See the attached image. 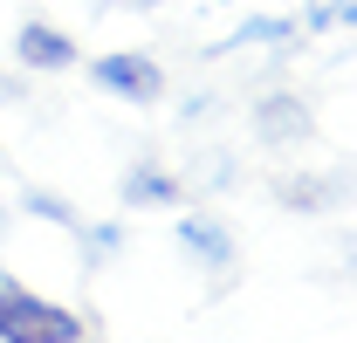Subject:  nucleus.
<instances>
[{"label":"nucleus","mask_w":357,"mask_h":343,"mask_svg":"<svg viewBox=\"0 0 357 343\" xmlns=\"http://www.w3.org/2000/svg\"><path fill=\"white\" fill-rule=\"evenodd\" d=\"M0 343H83V316L0 268Z\"/></svg>","instance_id":"obj_1"},{"label":"nucleus","mask_w":357,"mask_h":343,"mask_svg":"<svg viewBox=\"0 0 357 343\" xmlns=\"http://www.w3.org/2000/svg\"><path fill=\"white\" fill-rule=\"evenodd\" d=\"M89 83L103 89L110 103L144 110V103H158V96H165V69H158L144 48H103V55H89Z\"/></svg>","instance_id":"obj_2"},{"label":"nucleus","mask_w":357,"mask_h":343,"mask_svg":"<svg viewBox=\"0 0 357 343\" xmlns=\"http://www.w3.org/2000/svg\"><path fill=\"white\" fill-rule=\"evenodd\" d=\"M172 241H178V254L192 261V268H206V275H227L241 261V241H234V227L220 213H178Z\"/></svg>","instance_id":"obj_3"},{"label":"nucleus","mask_w":357,"mask_h":343,"mask_svg":"<svg viewBox=\"0 0 357 343\" xmlns=\"http://www.w3.org/2000/svg\"><path fill=\"white\" fill-rule=\"evenodd\" d=\"M14 62L35 69V76H69L83 62V48H76L69 28H55V21H21L14 28Z\"/></svg>","instance_id":"obj_4"},{"label":"nucleus","mask_w":357,"mask_h":343,"mask_svg":"<svg viewBox=\"0 0 357 343\" xmlns=\"http://www.w3.org/2000/svg\"><path fill=\"white\" fill-rule=\"evenodd\" d=\"M248 130L261 137L268 151H289V144H303V137L316 130V117H310V103H303V96H289V89H268L261 103L248 110Z\"/></svg>","instance_id":"obj_5"},{"label":"nucleus","mask_w":357,"mask_h":343,"mask_svg":"<svg viewBox=\"0 0 357 343\" xmlns=\"http://www.w3.org/2000/svg\"><path fill=\"white\" fill-rule=\"evenodd\" d=\"M117 199H124V213H172L185 199V178L158 158H131V172L117 178Z\"/></svg>","instance_id":"obj_6"},{"label":"nucleus","mask_w":357,"mask_h":343,"mask_svg":"<svg viewBox=\"0 0 357 343\" xmlns=\"http://www.w3.org/2000/svg\"><path fill=\"white\" fill-rule=\"evenodd\" d=\"M282 42H296V21H289V14H255V21H241L220 48H282ZM220 48H213V55H220Z\"/></svg>","instance_id":"obj_7"},{"label":"nucleus","mask_w":357,"mask_h":343,"mask_svg":"<svg viewBox=\"0 0 357 343\" xmlns=\"http://www.w3.org/2000/svg\"><path fill=\"white\" fill-rule=\"evenodd\" d=\"M14 213H35V220H48V227H62V234H76V227H83V213H76L62 192H48V185H21Z\"/></svg>","instance_id":"obj_8"},{"label":"nucleus","mask_w":357,"mask_h":343,"mask_svg":"<svg viewBox=\"0 0 357 343\" xmlns=\"http://www.w3.org/2000/svg\"><path fill=\"white\" fill-rule=\"evenodd\" d=\"M76 241H83V268H103V261L124 247V220H83Z\"/></svg>","instance_id":"obj_9"},{"label":"nucleus","mask_w":357,"mask_h":343,"mask_svg":"<svg viewBox=\"0 0 357 343\" xmlns=\"http://www.w3.org/2000/svg\"><path fill=\"white\" fill-rule=\"evenodd\" d=\"M337 185H316V178H275V199L282 206H330Z\"/></svg>","instance_id":"obj_10"},{"label":"nucleus","mask_w":357,"mask_h":343,"mask_svg":"<svg viewBox=\"0 0 357 343\" xmlns=\"http://www.w3.org/2000/svg\"><path fill=\"white\" fill-rule=\"evenodd\" d=\"M303 28H357V0H316L310 14H303Z\"/></svg>","instance_id":"obj_11"},{"label":"nucleus","mask_w":357,"mask_h":343,"mask_svg":"<svg viewBox=\"0 0 357 343\" xmlns=\"http://www.w3.org/2000/svg\"><path fill=\"white\" fill-rule=\"evenodd\" d=\"M7 234H14V206L0 199V241H7Z\"/></svg>","instance_id":"obj_12"},{"label":"nucleus","mask_w":357,"mask_h":343,"mask_svg":"<svg viewBox=\"0 0 357 343\" xmlns=\"http://www.w3.org/2000/svg\"><path fill=\"white\" fill-rule=\"evenodd\" d=\"M206 7H234V0H206Z\"/></svg>","instance_id":"obj_13"},{"label":"nucleus","mask_w":357,"mask_h":343,"mask_svg":"<svg viewBox=\"0 0 357 343\" xmlns=\"http://www.w3.org/2000/svg\"><path fill=\"white\" fill-rule=\"evenodd\" d=\"M0 172H7V151H0Z\"/></svg>","instance_id":"obj_14"},{"label":"nucleus","mask_w":357,"mask_h":343,"mask_svg":"<svg viewBox=\"0 0 357 343\" xmlns=\"http://www.w3.org/2000/svg\"><path fill=\"white\" fill-rule=\"evenodd\" d=\"M137 7H151V0H137Z\"/></svg>","instance_id":"obj_15"}]
</instances>
